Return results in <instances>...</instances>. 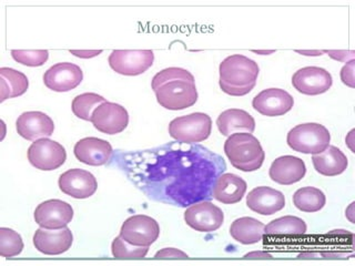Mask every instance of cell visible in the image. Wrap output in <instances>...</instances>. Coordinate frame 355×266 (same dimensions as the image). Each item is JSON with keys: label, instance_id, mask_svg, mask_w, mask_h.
I'll list each match as a JSON object with an SVG mask.
<instances>
[{"label": "cell", "instance_id": "29", "mask_svg": "<svg viewBox=\"0 0 355 266\" xmlns=\"http://www.w3.org/2000/svg\"><path fill=\"white\" fill-rule=\"evenodd\" d=\"M105 101L107 100L103 96L94 94V92L79 94L72 101V112L79 119L90 121L94 109L98 108L100 105H103Z\"/></svg>", "mask_w": 355, "mask_h": 266}, {"label": "cell", "instance_id": "14", "mask_svg": "<svg viewBox=\"0 0 355 266\" xmlns=\"http://www.w3.org/2000/svg\"><path fill=\"white\" fill-rule=\"evenodd\" d=\"M59 188L62 193L75 199H88L98 188L97 179L92 173L83 169H71L59 177Z\"/></svg>", "mask_w": 355, "mask_h": 266}, {"label": "cell", "instance_id": "32", "mask_svg": "<svg viewBox=\"0 0 355 266\" xmlns=\"http://www.w3.org/2000/svg\"><path fill=\"white\" fill-rule=\"evenodd\" d=\"M11 57L27 66H40L49 58L48 50H11Z\"/></svg>", "mask_w": 355, "mask_h": 266}, {"label": "cell", "instance_id": "5", "mask_svg": "<svg viewBox=\"0 0 355 266\" xmlns=\"http://www.w3.org/2000/svg\"><path fill=\"white\" fill-rule=\"evenodd\" d=\"M331 134L320 123H302L288 131V147L304 154H319L330 145Z\"/></svg>", "mask_w": 355, "mask_h": 266}, {"label": "cell", "instance_id": "35", "mask_svg": "<svg viewBox=\"0 0 355 266\" xmlns=\"http://www.w3.org/2000/svg\"><path fill=\"white\" fill-rule=\"evenodd\" d=\"M323 53H327V55H330L333 59H336V60L338 61H345L347 60V58L353 59L354 58V51H344V50H338V51H336V50H324Z\"/></svg>", "mask_w": 355, "mask_h": 266}, {"label": "cell", "instance_id": "39", "mask_svg": "<svg viewBox=\"0 0 355 266\" xmlns=\"http://www.w3.org/2000/svg\"><path fill=\"white\" fill-rule=\"evenodd\" d=\"M254 53H260V55H270V53H275V50H270V51H260V50H253Z\"/></svg>", "mask_w": 355, "mask_h": 266}, {"label": "cell", "instance_id": "17", "mask_svg": "<svg viewBox=\"0 0 355 266\" xmlns=\"http://www.w3.org/2000/svg\"><path fill=\"white\" fill-rule=\"evenodd\" d=\"M17 132L28 141L49 138L55 131V123L47 114L40 111H28L20 114L16 121Z\"/></svg>", "mask_w": 355, "mask_h": 266}, {"label": "cell", "instance_id": "28", "mask_svg": "<svg viewBox=\"0 0 355 266\" xmlns=\"http://www.w3.org/2000/svg\"><path fill=\"white\" fill-rule=\"evenodd\" d=\"M306 233V224L297 216L286 215L273 220L266 225L264 234L275 236H303Z\"/></svg>", "mask_w": 355, "mask_h": 266}, {"label": "cell", "instance_id": "4", "mask_svg": "<svg viewBox=\"0 0 355 266\" xmlns=\"http://www.w3.org/2000/svg\"><path fill=\"white\" fill-rule=\"evenodd\" d=\"M225 153L231 164L243 172L257 171L266 160L260 141L249 132H236L227 136Z\"/></svg>", "mask_w": 355, "mask_h": 266}, {"label": "cell", "instance_id": "19", "mask_svg": "<svg viewBox=\"0 0 355 266\" xmlns=\"http://www.w3.org/2000/svg\"><path fill=\"white\" fill-rule=\"evenodd\" d=\"M114 150L111 144L103 139L89 136L76 143L73 153L78 161L87 166H100L108 163Z\"/></svg>", "mask_w": 355, "mask_h": 266}, {"label": "cell", "instance_id": "8", "mask_svg": "<svg viewBox=\"0 0 355 266\" xmlns=\"http://www.w3.org/2000/svg\"><path fill=\"white\" fill-rule=\"evenodd\" d=\"M111 69L122 76H139L155 61L153 50H114L109 55Z\"/></svg>", "mask_w": 355, "mask_h": 266}, {"label": "cell", "instance_id": "22", "mask_svg": "<svg viewBox=\"0 0 355 266\" xmlns=\"http://www.w3.org/2000/svg\"><path fill=\"white\" fill-rule=\"evenodd\" d=\"M248 184L239 175L223 173L220 175L212 190V197L223 204H236L243 199Z\"/></svg>", "mask_w": 355, "mask_h": 266}, {"label": "cell", "instance_id": "18", "mask_svg": "<svg viewBox=\"0 0 355 266\" xmlns=\"http://www.w3.org/2000/svg\"><path fill=\"white\" fill-rule=\"evenodd\" d=\"M73 236L69 227L49 230L40 227L33 236V245L44 255H60L71 249Z\"/></svg>", "mask_w": 355, "mask_h": 266}, {"label": "cell", "instance_id": "10", "mask_svg": "<svg viewBox=\"0 0 355 266\" xmlns=\"http://www.w3.org/2000/svg\"><path fill=\"white\" fill-rule=\"evenodd\" d=\"M184 221L198 232L212 233L219 230L225 221L223 211L210 201L192 204L184 212Z\"/></svg>", "mask_w": 355, "mask_h": 266}, {"label": "cell", "instance_id": "2", "mask_svg": "<svg viewBox=\"0 0 355 266\" xmlns=\"http://www.w3.org/2000/svg\"><path fill=\"white\" fill-rule=\"evenodd\" d=\"M151 88L157 101L168 110H184L196 105L198 90L196 79L188 70L171 66L161 70L153 77Z\"/></svg>", "mask_w": 355, "mask_h": 266}, {"label": "cell", "instance_id": "34", "mask_svg": "<svg viewBox=\"0 0 355 266\" xmlns=\"http://www.w3.org/2000/svg\"><path fill=\"white\" fill-rule=\"evenodd\" d=\"M188 255L175 247H166L155 253V258H188Z\"/></svg>", "mask_w": 355, "mask_h": 266}, {"label": "cell", "instance_id": "31", "mask_svg": "<svg viewBox=\"0 0 355 266\" xmlns=\"http://www.w3.org/2000/svg\"><path fill=\"white\" fill-rule=\"evenodd\" d=\"M111 252L116 258H144L149 252V247H135L127 243L123 238H114L111 244Z\"/></svg>", "mask_w": 355, "mask_h": 266}, {"label": "cell", "instance_id": "38", "mask_svg": "<svg viewBox=\"0 0 355 266\" xmlns=\"http://www.w3.org/2000/svg\"><path fill=\"white\" fill-rule=\"evenodd\" d=\"M297 53H301V55H321L322 51H304V50H297Z\"/></svg>", "mask_w": 355, "mask_h": 266}, {"label": "cell", "instance_id": "30", "mask_svg": "<svg viewBox=\"0 0 355 266\" xmlns=\"http://www.w3.org/2000/svg\"><path fill=\"white\" fill-rule=\"evenodd\" d=\"M24 249L21 236L16 231L1 227L0 229V255L3 258H14Z\"/></svg>", "mask_w": 355, "mask_h": 266}, {"label": "cell", "instance_id": "37", "mask_svg": "<svg viewBox=\"0 0 355 266\" xmlns=\"http://www.w3.org/2000/svg\"><path fill=\"white\" fill-rule=\"evenodd\" d=\"M244 258H263V260H272V255L266 252H252L244 255Z\"/></svg>", "mask_w": 355, "mask_h": 266}, {"label": "cell", "instance_id": "16", "mask_svg": "<svg viewBox=\"0 0 355 266\" xmlns=\"http://www.w3.org/2000/svg\"><path fill=\"white\" fill-rule=\"evenodd\" d=\"M83 79L80 66L71 62H60L50 66L44 75V86L55 92L70 91L77 88Z\"/></svg>", "mask_w": 355, "mask_h": 266}, {"label": "cell", "instance_id": "36", "mask_svg": "<svg viewBox=\"0 0 355 266\" xmlns=\"http://www.w3.org/2000/svg\"><path fill=\"white\" fill-rule=\"evenodd\" d=\"M69 53L79 58L89 59L103 53V50H69Z\"/></svg>", "mask_w": 355, "mask_h": 266}, {"label": "cell", "instance_id": "25", "mask_svg": "<svg viewBox=\"0 0 355 266\" xmlns=\"http://www.w3.org/2000/svg\"><path fill=\"white\" fill-rule=\"evenodd\" d=\"M266 225L259 220L244 216L233 221L230 227V234L233 240L244 245L258 243L264 236Z\"/></svg>", "mask_w": 355, "mask_h": 266}, {"label": "cell", "instance_id": "7", "mask_svg": "<svg viewBox=\"0 0 355 266\" xmlns=\"http://www.w3.org/2000/svg\"><path fill=\"white\" fill-rule=\"evenodd\" d=\"M160 236L158 222L148 215L130 216L120 230V238L135 247H150Z\"/></svg>", "mask_w": 355, "mask_h": 266}, {"label": "cell", "instance_id": "33", "mask_svg": "<svg viewBox=\"0 0 355 266\" xmlns=\"http://www.w3.org/2000/svg\"><path fill=\"white\" fill-rule=\"evenodd\" d=\"M354 59H351L341 70L342 81L351 88H354Z\"/></svg>", "mask_w": 355, "mask_h": 266}, {"label": "cell", "instance_id": "11", "mask_svg": "<svg viewBox=\"0 0 355 266\" xmlns=\"http://www.w3.org/2000/svg\"><path fill=\"white\" fill-rule=\"evenodd\" d=\"M90 121L100 132L112 136L125 131L129 125V114L125 107L105 101L94 109Z\"/></svg>", "mask_w": 355, "mask_h": 266}, {"label": "cell", "instance_id": "9", "mask_svg": "<svg viewBox=\"0 0 355 266\" xmlns=\"http://www.w3.org/2000/svg\"><path fill=\"white\" fill-rule=\"evenodd\" d=\"M28 160L36 169L53 171L66 162V149L50 139H39L28 149Z\"/></svg>", "mask_w": 355, "mask_h": 266}, {"label": "cell", "instance_id": "6", "mask_svg": "<svg viewBox=\"0 0 355 266\" xmlns=\"http://www.w3.org/2000/svg\"><path fill=\"white\" fill-rule=\"evenodd\" d=\"M212 120L207 114L194 112L188 116H179L169 125L171 138L181 143H199L210 136Z\"/></svg>", "mask_w": 355, "mask_h": 266}, {"label": "cell", "instance_id": "20", "mask_svg": "<svg viewBox=\"0 0 355 266\" xmlns=\"http://www.w3.org/2000/svg\"><path fill=\"white\" fill-rule=\"evenodd\" d=\"M250 210L261 215H273L286 206V197L282 192L269 186H258L247 195Z\"/></svg>", "mask_w": 355, "mask_h": 266}, {"label": "cell", "instance_id": "1", "mask_svg": "<svg viewBox=\"0 0 355 266\" xmlns=\"http://www.w3.org/2000/svg\"><path fill=\"white\" fill-rule=\"evenodd\" d=\"M116 160L149 199L180 208L214 199V184L227 170L222 157L197 143L119 153Z\"/></svg>", "mask_w": 355, "mask_h": 266}, {"label": "cell", "instance_id": "26", "mask_svg": "<svg viewBox=\"0 0 355 266\" xmlns=\"http://www.w3.org/2000/svg\"><path fill=\"white\" fill-rule=\"evenodd\" d=\"M29 87L27 76L12 68H0V101L20 97Z\"/></svg>", "mask_w": 355, "mask_h": 266}, {"label": "cell", "instance_id": "24", "mask_svg": "<svg viewBox=\"0 0 355 266\" xmlns=\"http://www.w3.org/2000/svg\"><path fill=\"white\" fill-rule=\"evenodd\" d=\"M314 169L324 177H336L347 169V155L334 145H329L323 152L312 157Z\"/></svg>", "mask_w": 355, "mask_h": 266}, {"label": "cell", "instance_id": "3", "mask_svg": "<svg viewBox=\"0 0 355 266\" xmlns=\"http://www.w3.org/2000/svg\"><path fill=\"white\" fill-rule=\"evenodd\" d=\"M219 85L222 91L233 97H242L252 91L258 80V64L243 55H229L219 66Z\"/></svg>", "mask_w": 355, "mask_h": 266}, {"label": "cell", "instance_id": "13", "mask_svg": "<svg viewBox=\"0 0 355 266\" xmlns=\"http://www.w3.org/2000/svg\"><path fill=\"white\" fill-rule=\"evenodd\" d=\"M292 85L300 94L319 96L329 91L333 79L330 72L320 66H305L297 70L292 77Z\"/></svg>", "mask_w": 355, "mask_h": 266}, {"label": "cell", "instance_id": "15", "mask_svg": "<svg viewBox=\"0 0 355 266\" xmlns=\"http://www.w3.org/2000/svg\"><path fill=\"white\" fill-rule=\"evenodd\" d=\"M294 99L286 90L279 88L266 89L253 98L252 107L266 116H280L291 111Z\"/></svg>", "mask_w": 355, "mask_h": 266}, {"label": "cell", "instance_id": "23", "mask_svg": "<svg viewBox=\"0 0 355 266\" xmlns=\"http://www.w3.org/2000/svg\"><path fill=\"white\" fill-rule=\"evenodd\" d=\"M216 125L222 136H230L233 133H253L255 130V120L249 112L241 109H229L218 116Z\"/></svg>", "mask_w": 355, "mask_h": 266}, {"label": "cell", "instance_id": "21", "mask_svg": "<svg viewBox=\"0 0 355 266\" xmlns=\"http://www.w3.org/2000/svg\"><path fill=\"white\" fill-rule=\"evenodd\" d=\"M306 173V166L302 159L293 155H283L275 159L270 166L269 175L272 181L281 186H291L300 182Z\"/></svg>", "mask_w": 355, "mask_h": 266}, {"label": "cell", "instance_id": "12", "mask_svg": "<svg viewBox=\"0 0 355 266\" xmlns=\"http://www.w3.org/2000/svg\"><path fill=\"white\" fill-rule=\"evenodd\" d=\"M73 218V209L61 200H48L35 210V221L40 227L57 230L67 227Z\"/></svg>", "mask_w": 355, "mask_h": 266}, {"label": "cell", "instance_id": "27", "mask_svg": "<svg viewBox=\"0 0 355 266\" xmlns=\"http://www.w3.org/2000/svg\"><path fill=\"white\" fill-rule=\"evenodd\" d=\"M295 208L306 213H314L322 210L327 204V197L323 191L313 186L299 188L293 195Z\"/></svg>", "mask_w": 355, "mask_h": 266}]
</instances>
